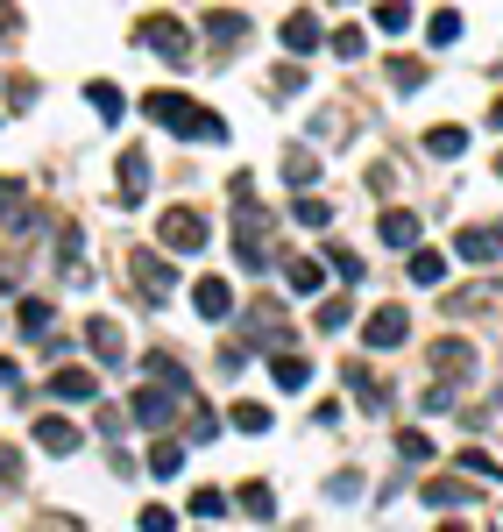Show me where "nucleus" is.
I'll return each mask as SVG.
<instances>
[{
  "label": "nucleus",
  "mask_w": 503,
  "mask_h": 532,
  "mask_svg": "<svg viewBox=\"0 0 503 532\" xmlns=\"http://www.w3.org/2000/svg\"><path fill=\"white\" fill-rule=\"evenodd\" d=\"M8 476H22V447H0V483Z\"/></svg>",
  "instance_id": "obj_39"
},
{
  "label": "nucleus",
  "mask_w": 503,
  "mask_h": 532,
  "mask_svg": "<svg viewBox=\"0 0 503 532\" xmlns=\"http://www.w3.org/2000/svg\"><path fill=\"white\" fill-rule=\"evenodd\" d=\"M270 227H277V220H270L256 199H234V249H241V263H248V270H270V263H277Z\"/></svg>",
  "instance_id": "obj_2"
},
{
  "label": "nucleus",
  "mask_w": 503,
  "mask_h": 532,
  "mask_svg": "<svg viewBox=\"0 0 503 532\" xmlns=\"http://www.w3.org/2000/svg\"><path fill=\"white\" fill-rule=\"evenodd\" d=\"M234 426H241V433H270L277 419H270V405H256V398H241V405H234Z\"/></svg>",
  "instance_id": "obj_25"
},
{
  "label": "nucleus",
  "mask_w": 503,
  "mask_h": 532,
  "mask_svg": "<svg viewBox=\"0 0 503 532\" xmlns=\"http://www.w3.org/2000/svg\"><path fill=\"white\" fill-rule=\"evenodd\" d=\"M454 256H461V263H496V256H503V227H461Z\"/></svg>",
  "instance_id": "obj_6"
},
{
  "label": "nucleus",
  "mask_w": 503,
  "mask_h": 532,
  "mask_svg": "<svg viewBox=\"0 0 503 532\" xmlns=\"http://www.w3.org/2000/svg\"><path fill=\"white\" fill-rule=\"evenodd\" d=\"M220 511H227L220 490H192V518H220Z\"/></svg>",
  "instance_id": "obj_33"
},
{
  "label": "nucleus",
  "mask_w": 503,
  "mask_h": 532,
  "mask_svg": "<svg viewBox=\"0 0 503 532\" xmlns=\"http://www.w3.org/2000/svg\"><path fill=\"white\" fill-rule=\"evenodd\" d=\"M142 114H149V121H163V128H178L185 142H192V135H199V142H227V121H220V114H206V107H192L185 93H149V100H142Z\"/></svg>",
  "instance_id": "obj_1"
},
{
  "label": "nucleus",
  "mask_w": 503,
  "mask_h": 532,
  "mask_svg": "<svg viewBox=\"0 0 503 532\" xmlns=\"http://www.w3.org/2000/svg\"><path fill=\"white\" fill-rule=\"evenodd\" d=\"M496 178H503V157H496Z\"/></svg>",
  "instance_id": "obj_43"
},
{
  "label": "nucleus",
  "mask_w": 503,
  "mask_h": 532,
  "mask_svg": "<svg viewBox=\"0 0 503 532\" xmlns=\"http://www.w3.org/2000/svg\"><path fill=\"white\" fill-rule=\"evenodd\" d=\"M284 178H291V185L305 192V185L319 178V157H312V149H291V157H284Z\"/></svg>",
  "instance_id": "obj_26"
},
{
  "label": "nucleus",
  "mask_w": 503,
  "mask_h": 532,
  "mask_svg": "<svg viewBox=\"0 0 503 532\" xmlns=\"http://www.w3.org/2000/svg\"><path fill=\"white\" fill-rule=\"evenodd\" d=\"M404 334H411V320H404L397 306H383V313H376V320L362 327V341H369V348H397Z\"/></svg>",
  "instance_id": "obj_11"
},
{
  "label": "nucleus",
  "mask_w": 503,
  "mask_h": 532,
  "mask_svg": "<svg viewBox=\"0 0 503 532\" xmlns=\"http://www.w3.org/2000/svg\"><path fill=\"white\" fill-rule=\"evenodd\" d=\"M270 376H277V391H305L312 362H305V355H277V362H270Z\"/></svg>",
  "instance_id": "obj_18"
},
{
  "label": "nucleus",
  "mask_w": 503,
  "mask_h": 532,
  "mask_svg": "<svg viewBox=\"0 0 503 532\" xmlns=\"http://www.w3.org/2000/svg\"><path fill=\"white\" fill-rule=\"evenodd\" d=\"M86 341H93V355H100L107 369H121L128 341H121V327H114V320H86Z\"/></svg>",
  "instance_id": "obj_12"
},
{
  "label": "nucleus",
  "mask_w": 503,
  "mask_h": 532,
  "mask_svg": "<svg viewBox=\"0 0 503 532\" xmlns=\"http://www.w3.org/2000/svg\"><path fill=\"white\" fill-rule=\"evenodd\" d=\"M86 100H93V114H100V121H121V107H128V100H121V86H107V79H93V86H86Z\"/></svg>",
  "instance_id": "obj_20"
},
{
  "label": "nucleus",
  "mask_w": 503,
  "mask_h": 532,
  "mask_svg": "<svg viewBox=\"0 0 503 532\" xmlns=\"http://www.w3.org/2000/svg\"><path fill=\"white\" fill-rule=\"evenodd\" d=\"M397 447H404V454H411V462H433V440H426V433H404V440H397Z\"/></svg>",
  "instance_id": "obj_37"
},
{
  "label": "nucleus",
  "mask_w": 503,
  "mask_h": 532,
  "mask_svg": "<svg viewBox=\"0 0 503 532\" xmlns=\"http://www.w3.org/2000/svg\"><path fill=\"white\" fill-rule=\"evenodd\" d=\"M489 121H496V128H503V100H496V107H489Z\"/></svg>",
  "instance_id": "obj_41"
},
{
  "label": "nucleus",
  "mask_w": 503,
  "mask_h": 532,
  "mask_svg": "<svg viewBox=\"0 0 503 532\" xmlns=\"http://www.w3.org/2000/svg\"><path fill=\"white\" fill-rule=\"evenodd\" d=\"M8 22H15V15H0V29H8Z\"/></svg>",
  "instance_id": "obj_42"
},
{
  "label": "nucleus",
  "mask_w": 503,
  "mask_h": 532,
  "mask_svg": "<svg viewBox=\"0 0 503 532\" xmlns=\"http://www.w3.org/2000/svg\"><path fill=\"white\" fill-rule=\"evenodd\" d=\"M440 532H468V525H461V518H447V525H440Z\"/></svg>",
  "instance_id": "obj_40"
},
{
  "label": "nucleus",
  "mask_w": 503,
  "mask_h": 532,
  "mask_svg": "<svg viewBox=\"0 0 503 532\" xmlns=\"http://www.w3.org/2000/svg\"><path fill=\"white\" fill-rule=\"evenodd\" d=\"M128 277H135V291L149 298V306H163V298H171V291H178V277H171V263H163V256H149V249H135V256H128Z\"/></svg>",
  "instance_id": "obj_4"
},
{
  "label": "nucleus",
  "mask_w": 503,
  "mask_h": 532,
  "mask_svg": "<svg viewBox=\"0 0 503 532\" xmlns=\"http://www.w3.org/2000/svg\"><path fill=\"white\" fill-rule=\"evenodd\" d=\"M319 327L341 334V327H348V298H326V306H319Z\"/></svg>",
  "instance_id": "obj_32"
},
{
  "label": "nucleus",
  "mask_w": 503,
  "mask_h": 532,
  "mask_svg": "<svg viewBox=\"0 0 503 532\" xmlns=\"http://www.w3.org/2000/svg\"><path fill=\"white\" fill-rule=\"evenodd\" d=\"M333 50H341V57L355 64V57H362V29H341V36H333Z\"/></svg>",
  "instance_id": "obj_38"
},
{
  "label": "nucleus",
  "mask_w": 503,
  "mask_h": 532,
  "mask_svg": "<svg viewBox=\"0 0 503 532\" xmlns=\"http://www.w3.org/2000/svg\"><path fill=\"white\" fill-rule=\"evenodd\" d=\"M171 525H178V518L163 511V504H142V532H171Z\"/></svg>",
  "instance_id": "obj_36"
},
{
  "label": "nucleus",
  "mask_w": 503,
  "mask_h": 532,
  "mask_svg": "<svg viewBox=\"0 0 503 532\" xmlns=\"http://www.w3.org/2000/svg\"><path fill=\"white\" fill-rule=\"evenodd\" d=\"M418 497H426L433 511H461V504H475V483H454V476H440V483H418Z\"/></svg>",
  "instance_id": "obj_10"
},
{
  "label": "nucleus",
  "mask_w": 503,
  "mask_h": 532,
  "mask_svg": "<svg viewBox=\"0 0 503 532\" xmlns=\"http://www.w3.org/2000/svg\"><path fill=\"white\" fill-rule=\"evenodd\" d=\"M15 320H22V334H50V298H22V306H15Z\"/></svg>",
  "instance_id": "obj_22"
},
{
  "label": "nucleus",
  "mask_w": 503,
  "mask_h": 532,
  "mask_svg": "<svg viewBox=\"0 0 503 532\" xmlns=\"http://www.w3.org/2000/svg\"><path fill=\"white\" fill-rule=\"evenodd\" d=\"M390 79H397V86H426V64H411V57H397V64H390Z\"/></svg>",
  "instance_id": "obj_34"
},
{
  "label": "nucleus",
  "mask_w": 503,
  "mask_h": 532,
  "mask_svg": "<svg viewBox=\"0 0 503 532\" xmlns=\"http://www.w3.org/2000/svg\"><path fill=\"white\" fill-rule=\"evenodd\" d=\"M135 419L142 426H163V419H171V391H135Z\"/></svg>",
  "instance_id": "obj_23"
},
{
  "label": "nucleus",
  "mask_w": 503,
  "mask_h": 532,
  "mask_svg": "<svg viewBox=\"0 0 503 532\" xmlns=\"http://www.w3.org/2000/svg\"><path fill=\"white\" fill-rule=\"evenodd\" d=\"M206 29H213V36H220V43H227V36H241V29H248V22H241V15H234V8H213V15H206Z\"/></svg>",
  "instance_id": "obj_30"
},
{
  "label": "nucleus",
  "mask_w": 503,
  "mask_h": 532,
  "mask_svg": "<svg viewBox=\"0 0 503 532\" xmlns=\"http://www.w3.org/2000/svg\"><path fill=\"white\" fill-rule=\"evenodd\" d=\"M36 447L43 454H78V426L71 419H36Z\"/></svg>",
  "instance_id": "obj_15"
},
{
  "label": "nucleus",
  "mask_w": 503,
  "mask_h": 532,
  "mask_svg": "<svg viewBox=\"0 0 503 532\" xmlns=\"http://www.w3.org/2000/svg\"><path fill=\"white\" fill-rule=\"evenodd\" d=\"M241 511L248 518H277V490L270 483H241Z\"/></svg>",
  "instance_id": "obj_21"
},
{
  "label": "nucleus",
  "mask_w": 503,
  "mask_h": 532,
  "mask_svg": "<svg viewBox=\"0 0 503 532\" xmlns=\"http://www.w3.org/2000/svg\"><path fill=\"white\" fill-rule=\"evenodd\" d=\"M206 235H213V227H206V213H199V206H171V213H163V249L199 256V249H206Z\"/></svg>",
  "instance_id": "obj_3"
},
{
  "label": "nucleus",
  "mask_w": 503,
  "mask_h": 532,
  "mask_svg": "<svg viewBox=\"0 0 503 532\" xmlns=\"http://www.w3.org/2000/svg\"><path fill=\"white\" fill-rule=\"evenodd\" d=\"M319 43H326L319 15H305V8H298V15H284V50H291V57H312Z\"/></svg>",
  "instance_id": "obj_8"
},
{
  "label": "nucleus",
  "mask_w": 503,
  "mask_h": 532,
  "mask_svg": "<svg viewBox=\"0 0 503 532\" xmlns=\"http://www.w3.org/2000/svg\"><path fill=\"white\" fill-rule=\"evenodd\" d=\"M376 235H383L390 249H418V213H404V206H390V213L376 220Z\"/></svg>",
  "instance_id": "obj_13"
},
{
  "label": "nucleus",
  "mask_w": 503,
  "mask_h": 532,
  "mask_svg": "<svg viewBox=\"0 0 503 532\" xmlns=\"http://www.w3.org/2000/svg\"><path fill=\"white\" fill-rule=\"evenodd\" d=\"M178 469H185V447L178 440H156L149 447V476H178Z\"/></svg>",
  "instance_id": "obj_24"
},
{
  "label": "nucleus",
  "mask_w": 503,
  "mask_h": 532,
  "mask_svg": "<svg viewBox=\"0 0 503 532\" xmlns=\"http://www.w3.org/2000/svg\"><path fill=\"white\" fill-rule=\"evenodd\" d=\"M192 306H199V320H227L234 313V284L227 277H199L192 284Z\"/></svg>",
  "instance_id": "obj_7"
},
{
  "label": "nucleus",
  "mask_w": 503,
  "mask_h": 532,
  "mask_svg": "<svg viewBox=\"0 0 503 532\" xmlns=\"http://www.w3.org/2000/svg\"><path fill=\"white\" fill-rule=\"evenodd\" d=\"M50 398H64V405H93L100 384H93V369H57V376H50Z\"/></svg>",
  "instance_id": "obj_9"
},
{
  "label": "nucleus",
  "mask_w": 503,
  "mask_h": 532,
  "mask_svg": "<svg viewBox=\"0 0 503 532\" xmlns=\"http://www.w3.org/2000/svg\"><path fill=\"white\" fill-rule=\"evenodd\" d=\"M433 369L440 376H468L475 369V341H433Z\"/></svg>",
  "instance_id": "obj_14"
},
{
  "label": "nucleus",
  "mask_w": 503,
  "mask_h": 532,
  "mask_svg": "<svg viewBox=\"0 0 503 532\" xmlns=\"http://www.w3.org/2000/svg\"><path fill=\"white\" fill-rule=\"evenodd\" d=\"M461 142H468L461 128H433V135H426V149H433V157H461Z\"/></svg>",
  "instance_id": "obj_29"
},
{
  "label": "nucleus",
  "mask_w": 503,
  "mask_h": 532,
  "mask_svg": "<svg viewBox=\"0 0 503 532\" xmlns=\"http://www.w3.org/2000/svg\"><path fill=\"white\" fill-rule=\"evenodd\" d=\"M135 36H142L156 57H171V64H192V36H185L171 15H142V29H135Z\"/></svg>",
  "instance_id": "obj_5"
},
{
  "label": "nucleus",
  "mask_w": 503,
  "mask_h": 532,
  "mask_svg": "<svg viewBox=\"0 0 503 532\" xmlns=\"http://www.w3.org/2000/svg\"><path fill=\"white\" fill-rule=\"evenodd\" d=\"M376 29H390V36H404V29H411V8H376Z\"/></svg>",
  "instance_id": "obj_35"
},
{
  "label": "nucleus",
  "mask_w": 503,
  "mask_h": 532,
  "mask_svg": "<svg viewBox=\"0 0 503 532\" xmlns=\"http://www.w3.org/2000/svg\"><path fill=\"white\" fill-rule=\"evenodd\" d=\"M284 277H291V291H298V298H312V291H326V270H319L312 256H291V263H284Z\"/></svg>",
  "instance_id": "obj_17"
},
{
  "label": "nucleus",
  "mask_w": 503,
  "mask_h": 532,
  "mask_svg": "<svg viewBox=\"0 0 503 532\" xmlns=\"http://www.w3.org/2000/svg\"><path fill=\"white\" fill-rule=\"evenodd\" d=\"M404 277H411L418 291H433V284L447 277V256H433V249H411V263H404Z\"/></svg>",
  "instance_id": "obj_16"
},
{
  "label": "nucleus",
  "mask_w": 503,
  "mask_h": 532,
  "mask_svg": "<svg viewBox=\"0 0 503 532\" xmlns=\"http://www.w3.org/2000/svg\"><path fill=\"white\" fill-rule=\"evenodd\" d=\"M185 433H192V440H213V433H220V426H213V412H206L199 398H192V412H185Z\"/></svg>",
  "instance_id": "obj_31"
},
{
  "label": "nucleus",
  "mask_w": 503,
  "mask_h": 532,
  "mask_svg": "<svg viewBox=\"0 0 503 532\" xmlns=\"http://www.w3.org/2000/svg\"><path fill=\"white\" fill-rule=\"evenodd\" d=\"M291 220H298V227H326V220H333V206H326V199H305V192H298V199H291Z\"/></svg>",
  "instance_id": "obj_28"
},
{
  "label": "nucleus",
  "mask_w": 503,
  "mask_h": 532,
  "mask_svg": "<svg viewBox=\"0 0 503 532\" xmlns=\"http://www.w3.org/2000/svg\"><path fill=\"white\" fill-rule=\"evenodd\" d=\"M121 192H128V199L149 192V157H142V149H128V157H121Z\"/></svg>",
  "instance_id": "obj_19"
},
{
  "label": "nucleus",
  "mask_w": 503,
  "mask_h": 532,
  "mask_svg": "<svg viewBox=\"0 0 503 532\" xmlns=\"http://www.w3.org/2000/svg\"><path fill=\"white\" fill-rule=\"evenodd\" d=\"M426 36H433V43H454V36H461V8H433V15H426Z\"/></svg>",
  "instance_id": "obj_27"
}]
</instances>
